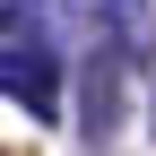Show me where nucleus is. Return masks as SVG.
Segmentation results:
<instances>
[{
    "label": "nucleus",
    "mask_w": 156,
    "mask_h": 156,
    "mask_svg": "<svg viewBox=\"0 0 156 156\" xmlns=\"http://www.w3.org/2000/svg\"><path fill=\"white\" fill-rule=\"evenodd\" d=\"M95 35H104V44L122 52V61L139 69V78L156 69V26H147V0H113V9L95 17Z\"/></svg>",
    "instance_id": "7ed1b4c3"
},
{
    "label": "nucleus",
    "mask_w": 156,
    "mask_h": 156,
    "mask_svg": "<svg viewBox=\"0 0 156 156\" xmlns=\"http://www.w3.org/2000/svg\"><path fill=\"white\" fill-rule=\"evenodd\" d=\"M0 95H17L26 113H52V104H61V61H52V44H44V35L0 44Z\"/></svg>",
    "instance_id": "f03ea898"
},
{
    "label": "nucleus",
    "mask_w": 156,
    "mask_h": 156,
    "mask_svg": "<svg viewBox=\"0 0 156 156\" xmlns=\"http://www.w3.org/2000/svg\"><path fill=\"white\" fill-rule=\"evenodd\" d=\"M122 78H139V69L95 35L87 61H78V130H87V147H113V130H122Z\"/></svg>",
    "instance_id": "f257e3e1"
},
{
    "label": "nucleus",
    "mask_w": 156,
    "mask_h": 156,
    "mask_svg": "<svg viewBox=\"0 0 156 156\" xmlns=\"http://www.w3.org/2000/svg\"><path fill=\"white\" fill-rule=\"evenodd\" d=\"M147 122H156V113H147Z\"/></svg>",
    "instance_id": "20e7f679"
}]
</instances>
